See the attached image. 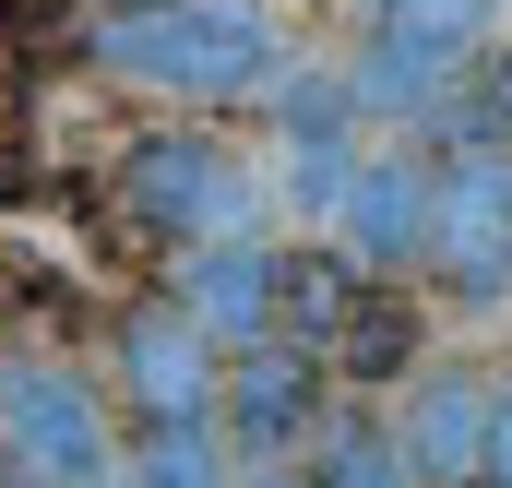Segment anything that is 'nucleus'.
I'll list each match as a JSON object with an SVG mask.
<instances>
[{"mask_svg": "<svg viewBox=\"0 0 512 488\" xmlns=\"http://www.w3.org/2000/svg\"><path fill=\"white\" fill-rule=\"evenodd\" d=\"M72 215L96 227L108 262H155V250H203L251 227V167L203 131H131L96 179H72Z\"/></svg>", "mask_w": 512, "mask_h": 488, "instance_id": "1", "label": "nucleus"}, {"mask_svg": "<svg viewBox=\"0 0 512 488\" xmlns=\"http://www.w3.org/2000/svg\"><path fill=\"white\" fill-rule=\"evenodd\" d=\"M96 72L179 96V108H227L286 72V36L262 0H120V12H96Z\"/></svg>", "mask_w": 512, "mask_h": 488, "instance_id": "2", "label": "nucleus"}, {"mask_svg": "<svg viewBox=\"0 0 512 488\" xmlns=\"http://www.w3.org/2000/svg\"><path fill=\"white\" fill-rule=\"evenodd\" d=\"M489 12H501V0H370L358 108H370V120H441L453 84L489 60Z\"/></svg>", "mask_w": 512, "mask_h": 488, "instance_id": "3", "label": "nucleus"}, {"mask_svg": "<svg viewBox=\"0 0 512 488\" xmlns=\"http://www.w3.org/2000/svg\"><path fill=\"white\" fill-rule=\"evenodd\" d=\"M0 453L36 488H120L131 477L108 405H96L60 358H36V346H0Z\"/></svg>", "mask_w": 512, "mask_h": 488, "instance_id": "4", "label": "nucleus"}, {"mask_svg": "<svg viewBox=\"0 0 512 488\" xmlns=\"http://www.w3.org/2000/svg\"><path fill=\"white\" fill-rule=\"evenodd\" d=\"M441 286L465 310L512 298V143H441Z\"/></svg>", "mask_w": 512, "mask_h": 488, "instance_id": "5", "label": "nucleus"}, {"mask_svg": "<svg viewBox=\"0 0 512 488\" xmlns=\"http://www.w3.org/2000/svg\"><path fill=\"white\" fill-rule=\"evenodd\" d=\"M322 346H298V334H262V346H227V441L251 453V465H286V453H322Z\"/></svg>", "mask_w": 512, "mask_h": 488, "instance_id": "6", "label": "nucleus"}, {"mask_svg": "<svg viewBox=\"0 0 512 488\" xmlns=\"http://www.w3.org/2000/svg\"><path fill=\"white\" fill-rule=\"evenodd\" d=\"M334 239H346L358 274H405V262H429V239H441V155H429V143H382V155L358 167Z\"/></svg>", "mask_w": 512, "mask_h": 488, "instance_id": "7", "label": "nucleus"}, {"mask_svg": "<svg viewBox=\"0 0 512 488\" xmlns=\"http://www.w3.org/2000/svg\"><path fill=\"white\" fill-rule=\"evenodd\" d=\"M274 120H286V203L298 215H346V191H358V72H286L274 84Z\"/></svg>", "mask_w": 512, "mask_h": 488, "instance_id": "8", "label": "nucleus"}, {"mask_svg": "<svg viewBox=\"0 0 512 488\" xmlns=\"http://www.w3.org/2000/svg\"><path fill=\"white\" fill-rule=\"evenodd\" d=\"M120 393H131V429H155V417H215L227 358H215V334L191 322V298H155V310L120 322Z\"/></svg>", "mask_w": 512, "mask_h": 488, "instance_id": "9", "label": "nucleus"}, {"mask_svg": "<svg viewBox=\"0 0 512 488\" xmlns=\"http://www.w3.org/2000/svg\"><path fill=\"white\" fill-rule=\"evenodd\" d=\"M286 262H298V250H262L251 227H239V239H203L191 274H179V298H191V322H203L215 346H262V334L286 322Z\"/></svg>", "mask_w": 512, "mask_h": 488, "instance_id": "10", "label": "nucleus"}, {"mask_svg": "<svg viewBox=\"0 0 512 488\" xmlns=\"http://www.w3.org/2000/svg\"><path fill=\"white\" fill-rule=\"evenodd\" d=\"M489 417H501V381L429 369V381L405 393V453H417V477L429 488H477L489 477Z\"/></svg>", "mask_w": 512, "mask_h": 488, "instance_id": "11", "label": "nucleus"}, {"mask_svg": "<svg viewBox=\"0 0 512 488\" xmlns=\"http://www.w3.org/2000/svg\"><path fill=\"white\" fill-rule=\"evenodd\" d=\"M334 369L358 381V393H382L417 369V298H405V274H358V298H346V322H334Z\"/></svg>", "mask_w": 512, "mask_h": 488, "instance_id": "12", "label": "nucleus"}, {"mask_svg": "<svg viewBox=\"0 0 512 488\" xmlns=\"http://www.w3.org/2000/svg\"><path fill=\"white\" fill-rule=\"evenodd\" d=\"M120 488H227L215 417H155V429H131V477Z\"/></svg>", "mask_w": 512, "mask_h": 488, "instance_id": "13", "label": "nucleus"}, {"mask_svg": "<svg viewBox=\"0 0 512 488\" xmlns=\"http://www.w3.org/2000/svg\"><path fill=\"white\" fill-rule=\"evenodd\" d=\"M0 60H24V72L96 60V12L84 0H0Z\"/></svg>", "mask_w": 512, "mask_h": 488, "instance_id": "14", "label": "nucleus"}, {"mask_svg": "<svg viewBox=\"0 0 512 488\" xmlns=\"http://www.w3.org/2000/svg\"><path fill=\"white\" fill-rule=\"evenodd\" d=\"M310 488H429V477H417L405 429H370V417H334V429H322V477H310Z\"/></svg>", "mask_w": 512, "mask_h": 488, "instance_id": "15", "label": "nucleus"}, {"mask_svg": "<svg viewBox=\"0 0 512 488\" xmlns=\"http://www.w3.org/2000/svg\"><path fill=\"white\" fill-rule=\"evenodd\" d=\"M441 143H512V48H489V60L453 84V108H441Z\"/></svg>", "mask_w": 512, "mask_h": 488, "instance_id": "16", "label": "nucleus"}, {"mask_svg": "<svg viewBox=\"0 0 512 488\" xmlns=\"http://www.w3.org/2000/svg\"><path fill=\"white\" fill-rule=\"evenodd\" d=\"M24 191H36V96L0 60V203H24Z\"/></svg>", "mask_w": 512, "mask_h": 488, "instance_id": "17", "label": "nucleus"}, {"mask_svg": "<svg viewBox=\"0 0 512 488\" xmlns=\"http://www.w3.org/2000/svg\"><path fill=\"white\" fill-rule=\"evenodd\" d=\"M36 310H60V274L24 262V250H0V322H36Z\"/></svg>", "mask_w": 512, "mask_h": 488, "instance_id": "18", "label": "nucleus"}, {"mask_svg": "<svg viewBox=\"0 0 512 488\" xmlns=\"http://www.w3.org/2000/svg\"><path fill=\"white\" fill-rule=\"evenodd\" d=\"M477 488H512V381H501V417H489V477Z\"/></svg>", "mask_w": 512, "mask_h": 488, "instance_id": "19", "label": "nucleus"}, {"mask_svg": "<svg viewBox=\"0 0 512 488\" xmlns=\"http://www.w3.org/2000/svg\"><path fill=\"white\" fill-rule=\"evenodd\" d=\"M0 488H36V477H24V465H12V453H0Z\"/></svg>", "mask_w": 512, "mask_h": 488, "instance_id": "20", "label": "nucleus"}, {"mask_svg": "<svg viewBox=\"0 0 512 488\" xmlns=\"http://www.w3.org/2000/svg\"><path fill=\"white\" fill-rule=\"evenodd\" d=\"M251 488H298V477H286V465H262V477H251Z\"/></svg>", "mask_w": 512, "mask_h": 488, "instance_id": "21", "label": "nucleus"}]
</instances>
